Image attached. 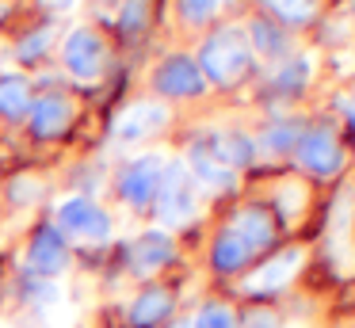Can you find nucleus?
<instances>
[{
  "instance_id": "f257e3e1",
  "label": "nucleus",
  "mask_w": 355,
  "mask_h": 328,
  "mask_svg": "<svg viewBox=\"0 0 355 328\" xmlns=\"http://www.w3.org/2000/svg\"><path fill=\"white\" fill-rule=\"evenodd\" d=\"M298 264H302V252L298 248L283 252V256H275L271 264H263L260 271L248 275L245 290H248V294H271V290H279L283 282H291V275L298 271Z\"/></svg>"
},
{
  "instance_id": "f03ea898",
  "label": "nucleus",
  "mask_w": 355,
  "mask_h": 328,
  "mask_svg": "<svg viewBox=\"0 0 355 328\" xmlns=\"http://www.w3.org/2000/svg\"><path fill=\"white\" fill-rule=\"evenodd\" d=\"M245 42H237V35H225V38H214V46L207 50V65L218 80H233V76L245 69Z\"/></svg>"
},
{
  "instance_id": "7ed1b4c3",
  "label": "nucleus",
  "mask_w": 355,
  "mask_h": 328,
  "mask_svg": "<svg viewBox=\"0 0 355 328\" xmlns=\"http://www.w3.org/2000/svg\"><path fill=\"white\" fill-rule=\"evenodd\" d=\"M62 221H65L69 233H80V236H103L107 233V218H103L92 202H85V198L65 202L62 206Z\"/></svg>"
},
{
  "instance_id": "20e7f679",
  "label": "nucleus",
  "mask_w": 355,
  "mask_h": 328,
  "mask_svg": "<svg viewBox=\"0 0 355 328\" xmlns=\"http://www.w3.org/2000/svg\"><path fill=\"white\" fill-rule=\"evenodd\" d=\"M164 107H130L119 122V137L123 141H138V137H149L157 126H164Z\"/></svg>"
},
{
  "instance_id": "39448f33",
  "label": "nucleus",
  "mask_w": 355,
  "mask_h": 328,
  "mask_svg": "<svg viewBox=\"0 0 355 328\" xmlns=\"http://www.w3.org/2000/svg\"><path fill=\"white\" fill-rule=\"evenodd\" d=\"M168 313H172V294H164V290H146V294L130 305V325L149 328L161 317H168Z\"/></svg>"
},
{
  "instance_id": "423d86ee",
  "label": "nucleus",
  "mask_w": 355,
  "mask_h": 328,
  "mask_svg": "<svg viewBox=\"0 0 355 328\" xmlns=\"http://www.w3.org/2000/svg\"><path fill=\"white\" fill-rule=\"evenodd\" d=\"M157 84H161L164 92H195L199 88V76H195V65L187 58H172L168 65L161 69Z\"/></svg>"
},
{
  "instance_id": "0eeeda50",
  "label": "nucleus",
  "mask_w": 355,
  "mask_h": 328,
  "mask_svg": "<svg viewBox=\"0 0 355 328\" xmlns=\"http://www.w3.org/2000/svg\"><path fill=\"white\" fill-rule=\"evenodd\" d=\"M35 267L39 271H46V275H54V271H62L65 267V248H62V241H58L54 233H42L39 241H35Z\"/></svg>"
},
{
  "instance_id": "6e6552de",
  "label": "nucleus",
  "mask_w": 355,
  "mask_h": 328,
  "mask_svg": "<svg viewBox=\"0 0 355 328\" xmlns=\"http://www.w3.org/2000/svg\"><path fill=\"white\" fill-rule=\"evenodd\" d=\"M168 252L172 248L161 233H149L138 241V259H134V264H138V271H153V267H161L164 259H168Z\"/></svg>"
},
{
  "instance_id": "1a4fd4ad",
  "label": "nucleus",
  "mask_w": 355,
  "mask_h": 328,
  "mask_svg": "<svg viewBox=\"0 0 355 328\" xmlns=\"http://www.w3.org/2000/svg\"><path fill=\"white\" fill-rule=\"evenodd\" d=\"M245 256H248V248L245 244H241V236H222V241H218V267H222V271H237L241 264H245Z\"/></svg>"
},
{
  "instance_id": "9d476101",
  "label": "nucleus",
  "mask_w": 355,
  "mask_h": 328,
  "mask_svg": "<svg viewBox=\"0 0 355 328\" xmlns=\"http://www.w3.org/2000/svg\"><path fill=\"white\" fill-rule=\"evenodd\" d=\"M65 119H69V107L58 103V99H46V103L39 107V114H35V130H39V134H54Z\"/></svg>"
},
{
  "instance_id": "9b49d317",
  "label": "nucleus",
  "mask_w": 355,
  "mask_h": 328,
  "mask_svg": "<svg viewBox=\"0 0 355 328\" xmlns=\"http://www.w3.org/2000/svg\"><path fill=\"white\" fill-rule=\"evenodd\" d=\"M65 53H69V61L77 69H85L88 65V58H96V53H100V42H96L92 35H88V31H80L77 38H73L69 46H65Z\"/></svg>"
},
{
  "instance_id": "f8f14e48",
  "label": "nucleus",
  "mask_w": 355,
  "mask_h": 328,
  "mask_svg": "<svg viewBox=\"0 0 355 328\" xmlns=\"http://www.w3.org/2000/svg\"><path fill=\"white\" fill-rule=\"evenodd\" d=\"M191 328H237V320H233L230 305H207V309L195 317Z\"/></svg>"
},
{
  "instance_id": "ddd939ff",
  "label": "nucleus",
  "mask_w": 355,
  "mask_h": 328,
  "mask_svg": "<svg viewBox=\"0 0 355 328\" xmlns=\"http://www.w3.org/2000/svg\"><path fill=\"white\" fill-rule=\"evenodd\" d=\"M19 107H24V80H4L0 84V111L19 114Z\"/></svg>"
},
{
  "instance_id": "4468645a",
  "label": "nucleus",
  "mask_w": 355,
  "mask_h": 328,
  "mask_svg": "<svg viewBox=\"0 0 355 328\" xmlns=\"http://www.w3.org/2000/svg\"><path fill=\"white\" fill-rule=\"evenodd\" d=\"M214 8H218V0H184V15L191 23H202Z\"/></svg>"
},
{
  "instance_id": "2eb2a0df",
  "label": "nucleus",
  "mask_w": 355,
  "mask_h": 328,
  "mask_svg": "<svg viewBox=\"0 0 355 328\" xmlns=\"http://www.w3.org/2000/svg\"><path fill=\"white\" fill-rule=\"evenodd\" d=\"M248 328H275V317H271V313H256V317L248 320Z\"/></svg>"
}]
</instances>
